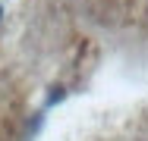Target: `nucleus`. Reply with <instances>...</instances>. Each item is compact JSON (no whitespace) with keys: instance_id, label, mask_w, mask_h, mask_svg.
Segmentation results:
<instances>
[{"instance_id":"1","label":"nucleus","mask_w":148,"mask_h":141,"mask_svg":"<svg viewBox=\"0 0 148 141\" xmlns=\"http://www.w3.org/2000/svg\"><path fill=\"white\" fill-rule=\"evenodd\" d=\"M0 16H3V9H0Z\"/></svg>"}]
</instances>
